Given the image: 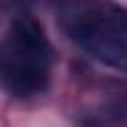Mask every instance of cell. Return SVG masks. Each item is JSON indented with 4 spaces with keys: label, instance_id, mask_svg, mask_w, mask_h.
<instances>
[{
    "label": "cell",
    "instance_id": "2",
    "mask_svg": "<svg viewBox=\"0 0 127 127\" xmlns=\"http://www.w3.org/2000/svg\"><path fill=\"white\" fill-rule=\"evenodd\" d=\"M65 28L75 42L112 67H127V10L115 5H77L67 10Z\"/></svg>",
    "mask_w": 127,
    "mask_h": 127
},
{
    "label": "cell",
    "instance_id": "3",
    "mask_svg": "<svg viewBox=\"0 0 127 127\" xmlns=\"http://www.w3.org/2000/svg\"><path fill=\"white\" fill-rule=\"evenodd\" d=\"M85 127H127V97H115L97 105L82 117Z\"/></svg>",
    "mask_w": 127,
    "mask_h": 127
},
{
    "label": "cell",
    "instance_id": "1",
    "mask_svg": "<svg viewBox=\"0 0 127 127\" xmlns=\"http://www.w3.org/2000/svg\"><path fill=\"white\" fill-rule=\"evenodd\" d=\"M50 72V42L40 23L30 15H18L10 25L3 55V80L5 87L28 97L47 85Z\"/></svg>",
    "mask_w": 127,
    "mask_h": 127
}]
</instances>
